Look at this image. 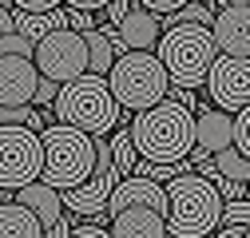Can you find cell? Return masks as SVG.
<instances>
[{
  "mask_svg": "<svg viewBox=\"0 0 250 238\" xmlns=\"http://www.w3.org/2000/svg\"><path fill=\"white\" fill-rule=\"evenodd\" d=\"M8 198H12V195H8V191H0V202H8Z\"/></svg>",
  "mask_w": 250,
  "mask_h": 238,
  "instance_id": "cell-32",
  "label": "cell"
},
{
  "mask_svg": "<svg viewBox=\"0 0 250 238\" xmlns=\"http://www.w3.org/2000/svg\"><path fill=\"white\" fill-rule=\"evenodd\" d=\"M68 230H72V215L64 211V218H60V222H52V226L44 230V238H68Z\"/></svg>",
  "mask_w": 250,
  "mask_h": 238,
  "instance_id": "cell-30",
  "label": "cell"
},
{
  "mask_svg": "<svg viewBox=\"0 0 250 238\" xmlns=\"http://www.w3.org/2000/svg\"><path fill=\"white\" fill-rule=\"evenodd\" d=\"M52 115H56V123L76 127V131H83L91 139H104L107 131H115L123 123V111L115 107L104 76H91V72H83L80 79L56 87Z\"/></svg>",
  "mask_w": 250,
  "mask_h": 238,
  "instance_id": "cell-3",
  "label": "cell"
},
{
  "mask_svg": "<svg viewBox=\"0 0 250 238\" xmlns=\"http://www.w3.org/2000/svg\"><path fill=\"white\" fill-rule=\"evenodd\" d=\"M40 135V183H48L52 191H76L83 178L91 175V163H96V139L64 127V123H48L36 131Z\"/></svg>",
  "mask_w": 250,
  "mask_h": 238,
  "instance_id": "cell-4",
  "label": "cell"
},
{
  "mask_svg": "<svg viewBox=\"0 0 250 238\" xmlns=\"http://www.w3.org/2000/svg\"><path fill=\"white\" fill-rule=\"evenodd\" d=\"M227 4H238V0H210V8H227Z\"/></svg>",
  "mask_w": 250,
  "mask_h": 238,
  "instance_id": "cell-31",
  "label": "cell"
},
{
  "mask_svg": "<svg viewBox=\"0 0 250 238\" xmlns=\"http://www.w3.org/2000/svg\"><path fill=\"white\" fill-rule=\"evenodd\" d=\"M36 83H40V76L32 68V60L0 56V107H24V103H32Z\"/></svg>",
  "mask_w": 250,
  "mask_h": 238,
  "instance_id": "cell-13",
  "label": "cell"
},
{
  "mask_svg": "<svg viewBox=\"0 0 250 238\" xmlns=\"http://www.w3.org/2000/svg\"><path fill=\"white\" fill-rule=\"evenodd\" d=\"M207 96H210V107L218 111H246L250 103V60H238V56H214V64L203 79Z\"/></svg>",
  "mask_w": 250,
  "mask_h": 238,
  "instance_id": "cell-9",
  "label": "cell"
},
{
  "mask_svg": "<svg viewBox=\"0 0 250 238\" xmlns=\"http://www.w3.org/2000/svg\"><path fill=\"white\" fill-rule=\"evenodd\" d=\"M230 127H234V115L218 111V107H195V143L191 151L199 155H218L230 147Z\"/></svg>",
  "mask_w": 250,
  "mask_h": 238,
  "instance_id": "cell-14",
  "label": "cell"
},
{
  "mask_svg": "<svg viewBox=\"0 0 250 238\" xmlns=\"http://www.w3.org/2000/svg\"><path fill=\"white\" fill-rule=\"evenodd\" d=\"M12 202H20L24 211H32L36 215V222L48 230L52 222H60L64 218V202H60V191H52L48 183H28V187H20V191H12Z\"/></svg>",
  "mask_w": 250,
  "mask_h": 238,
  "instance_id": "cell-16",
  "label": "cell"
},
{
  "mask_svg": "<svg viewBox=\"0 0 250 238\" xmlns=\"http://www.w3.org/2000/svg\"><path fill=\"white\" fill-rule=\"evenodd\" d=\"M242 238H250V234H242Z\"/></svg>",
  "mask_w": 250,
  "mask_h": 238,
  "instance_id": "cell-33",
  "label": "cell"
},
{
  "mask_svg": "<svg viewBox=\"0 0 250 238\" xmlns=\"http://www.w3.org/2000/svg\"><path fill=\"white\" fill-rule=\"evenodd\" d=\"M111 147V167H115V178H127L131 167H135V147H131V135L127 127H115V135L107 139Z\"/></svg>",
  "mask_w": 250,
  "mask_h": 238,
  "instance_id": "cell-21",
  "label": "cell"
},
{
  "mask_svg": "<svg viewBox=\"0 0 250 238\" xmlns=\"http://www.w3.org/2000/svg\"><path fill=\"white\" fill-rule=\"evenodd\" d=\"M68 28H72V32H91V28H96V16H91V12H80V8H68Z\"/></svg>",
  "mask_w": 250,
  "mask_h": 238,
  "instance_id": "cell-27",
  "label": "cell"
},
{
  "mask_svg": "<svg viewBox=\"0 0 250 238\" xmlns=\"http://www.w3.org/2000/svg\"><path fill=\"white\" fill-rule=\"evenodd\" d=\"M210 167H214L218 178H230V183H246V175H250V159L238 155L234 147H227V151L210 155Z\"/></svg>",
  "mask_w": 250,
  "mask_h": 238,
  "instance_id": "cell-20",
  "label": "cell"
},
{
  "mask_svg": "<svg viewBox=\"0 0 250 238\" xmlns=\"http://www.w3.org/2000/svg\"><path fill=\"white\" fill-rule=\"evenodd\" d=\"M107 83V92L115 99L119 111H143V107H155L159 99H167V72L159 64V56L155 52H119L115 56V64L107 68L104 76Z\"/></svg>",
  "mask_w": 250,
  "mask_h": 238,
  "instance_id": "cell-6",
  "label": "cell"
},
{
  "mask_svg": "<svg viewBox=\"0 0 250 238\" xmlns=\"http://www.w3.org/2000/svg\"><path fill=\"white\" fill-rule=\"evenodd\" d=\"M32 40H24L20 32H8V36H0V56H20V60H32Z\"/></svg>",
  "mask_w": 250,
  "mask_h": 238,
  "instance_id": "cell-23",
  "label": "cell"
},
{
  "mask_svg": "<svg viewBox=\"0 0 250 238\" xmlns=\"http://www.w3.org/2000/svg\"><path fill=\"white\" fill-rule=\"evenodd\" d=\"M12 28L24 36V40H44L48 32H60V28H68V8L60 4L52 12H16L12 8Z\"/></svg>",
  "mask_w": 250,
  "mask_h": 238,
  "instance_id": "cell-17",
  "label": "cell"
},
{
  "mask_svg": "<svg viewBox=\"0 0 250 238\" xmlns=\"http://www.w3.org/2000/svg\"><path fill=\"white\" fill-rule=\"evenodd\" d=\"M68 238H107V226L104 222H72Z\"/></svg>",
  "mask_w": 250,
  "mask_h": 238,
  "instance_id": "cell-24",
  "label": "cell"
},
{
  "mask_svg": "<svg viewBox=\"0 0 250 238\" xmlns=\"http://www.w3.org/2000/svg\"><path fill=\"white\" fill-rule=\"evenodd\" d=\"M127 206H147V211H159L163 215V187L159 183H151V178H139V175H127V178H119V183L111 187L107 195V206H104V218L119 215V211H127Z\"/></svg>",
  "mask_w": 250,
  "mask_h": 238,
  "instance_id": "cell-12",
  "label": "cell"
},
{
  "mask_svg": "<svg viewBox=\"0 0 250 238\" xmlns=\"http://www.w3.org/2000/svg\"><path fill=\"white\" fill-rule=\"evenodd\" d=\"M8 4H12L16 12H52V8L64 4V0H8Z\"/></svg>",
  "mask_w": 250,
  "mask_h": 238,
  "instance_id": "cell-25",
  "label": "cell"
},
{
  "mask_svg": "<svg viewBox=\"0 0 250 238\" xmlns=\"http://www.w3.org/2000/svg\"><path fill=\"white\" fill-rule=\"evenodd\" d=\"M52 99H56V83L52 79H40L36 92H32V107H52Z\"/></svg>",
  "mask_w": 250,
  "mask_h": 238,
  "instance_id": "cell-28",
  "label": "cell"
},
{
  "mask_svg": "<svg viewBox=\"0 0 250 238\" xmlns=\"http://www.w3.org/2000/svg\"><path fill=\"white\" fill-rule=\"evenodd\" d=\"M40 135L28 131V127H16V123H4L0 127V191H20L28 183L40 178Z\"/></svg>",
  "mask_w": 250,
  "mask_h": 238,
  "instance_id": "cell-8",
  "label": "cell"
},
{
  "mask_svg": "<svg viewBox=\"0 0 250 238\" xmlns=\"http://www.w3.org/2000/svg\"><path fill=\"white\" fill-rule=\"evenodd\" d=\"M107 238H167L163 215L147 206H127L107 218Z\"/></svg>",
  "mask_w": 250,
  "mask_h": 238,
  "instance_id": "cell-15",
  "label": "cell"
},
{
  "mask_svg": "<svg viewBox=\"0 0 250 238\" xmlns=\"http://www.w3.org/2000/svg\"><path fill=\"white\" fill-rule=\"evenodd\" d=\"M32 68H36L40 79H52L56 87L80 79V76L87 72V48H83V36L72 32V28L48 32V36L36 40V48H32Z\"/></svg>",
  "mask_w": 250,
  "mask_h": 238,
  "instance_id": "cell-7",
  "label": "cell"
},
{
  "mask_svg": "<svg viewBox=\"0 0 250 238\" xmlns=\"http://www.w3.org/2000/svg\"><path fill=\"white\" fill-rule=\"evenodd\" d=\"M250 222V202L238 198V202H223V215H218V226H246Z\"/></svg>",
  "mask_w": 250,
  "mask_h": 238,
  "instance_id": "cell-22",
  "label": "cell"
},
{
  "mask_svg": "<svg viewBox=\"0 0 250 238\" xmlns=\"http://www.w3.org/2000/svg\"><path fill=\"white\" fill-rule=\"evenodd\" d=\"M155 56H159V64H163L171 87L195 92V87L207 79L218 48L210 40V28H203V24H179V28H163V32H159Z\"/></svg>",
  "mask_w": 250,
  "mask_h": 238,
  "instance_id": "cell-5",
  "label": "cell"
},
{
  "mask_svg": "<svg viewBox=\"0 0 250 238\" xmlns=\"http://www.w3.org/2000/svg\"><path fill=\"white\" fill-rule=\"evenodd\" d=\"M83 48H87V72L91 76H107V68L115 64V44L104 36V32H96V28H91V32H83Z\"/></svg>",
  "mask_w": 250,
  "mask_h": 238,
  "instance_id": "cell-19",
  "label": "cell"
},
{
  "mask_svg": "<svg viewBox=\"0 0 250 238\" xmlns=\"http://www.w3.org/2000/svg\"><path fill=\"white\" fill-rule=\"evenodd\" d=\"M163 226L171 238H210L218 230V215H223V198H218L214 183L203 175L187 171L163 183Z\"/></svg>",
  "mask_w": 250,
  "mask_h": 238,
  "instance_id": "cell-2",
  "label": "cell"
},
{
  "mask_svg": "<svg viewBox=\"0 0 250 238\" xmlns=\"http://www.w3.org/2000/svg\"><path fill=\"white\" fill-rule=\"evenodd\" d=\"M139 8H147V12H155V16H167V12H179L187 0H135Z\"/></svg>",
  "mask_w": 250,
  "mask_h": 238,
  "instance_id": "cell-26",
  "label": "cell"
},
{
  "mask_svg": "<svg viewBox=\"0 0 250 238\" xmlns=\"http://www.w3.org/2000/svg\"><path fill=\"white\" fill-rule=\"evenodd\" d=\"M210 40H214L218 56L250 60V0H238V4H227V8H214Z\"/></svg>",
  "mask_w": 250,
  "mask_h": 238,
  "instance_id": "cell-10",
  "label": "cell"
},
{
  "mask_svg": "<svg viewBox=\"0 0 250 238\" xmlns=\"http://www.w3.org/2000/svg\"><path fill=\"white\" fill-rule=\"evenodd\" d=\"M131 8V0H107V8H104V16H107V24H119L123 20V12Z\"/></svg>",
  "mask_w": 250,
  "mask_h": 238,
  "instance_id": "cell-29",
  "label": "cell"
},
{
  "mask_svg": "<svg viewBox=\"0 0 250 238\" xmlns=\"http://www.w3.org/2000/svg\"><path fill=\"white\" fill-rule=\"evenodd\" d=\"M0 238H44V226L20 202H0Z\"/></svg>",
  "mask_w": 250,
  "mask_h": 238,
  "instance_id": "cell-18",
  "label": "cell"
},
{
  "mask_svg": "<svg viewBox=\"0 0 250 238\" xmlns=\"http://www.w3.org/2000/svg\"><path fill=\"white\" fill-rule=\"evenodd\" d=\"M127 135L143 163H183L195 143V111L175 99H159L155 107L135 111Z\"/></svg>",
  "mask_w": 250,
  "mask_h": 238,
  "instance_id": "cell-1",
  "label": "cell"
},
{
  "mask_svg": "<svg viewBox=\"0 0 250 238\" xmlns=\"http://www.w3.org/2000/svg\"><path fill=\"white\" fill-rule=\"evenodd\" d=\"M111 44H115V52H155V44H159V16L131 0V8L115 24Z\"/></svg>",
  "mask_w": 250,
  "mask_h": 238,
  "instance_id": "cell-11",
  "label": "cell"
}]
</instances>
